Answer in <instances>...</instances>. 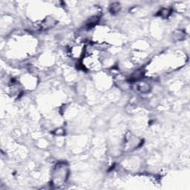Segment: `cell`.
<instances>
[{"label":"cell","instance_id":"2","mask_svg":"<svg viewBox=\"0 0 190 190\" xmlns=\"http://www.w3.org/2000/svg\"><path fill=\"white\" fill-rule=\"evenodd\" d=\"M149 89H150V86L145 83H140L138 85V90L141 92H143V93L148 92Z\"/></svg>","mask_w":190,"mask_h":190},{"label":"cell","instance_id":"6","mask_svg":"<svg viewBox=\"0 0 190 190\" xmlns=\"http://www.w3.org/2000/svg\"><path fill=\"white\" fill-rule=\"evenodd\" d=\"M120 10V4L119 3H115L111 5V11L112 12H117Z\"/></svg>","mask_w":190,"mask_h":190},{"label":"cell","instance_id":"1","mask_svg":"<svg viewBox=\"0 0 190 190\" xmlns=\"http://www.w3.org/2000/svg\"><path fill=\"white\" fill-rule=\"evenodd\" d=\"M54 20L52 19V18H47L46 20H45L43 21V22L42 23V28H45V29H47V28H50L51 27L54 26Z\"/></svg>","mask_w":190,"mask_h":190},{"label":"cell","instance_id":"5","mask_svg":"<svg viewBox=\"0 0 190 190\" xmlns=\"http://www.w3.org/2000/svg\"><path fill=\"white\" fill-rule=\"evenodd\" d=\"M171 12L170 10L169 9H166V8H164V9H162V10L160 11V14L159 15L163 18H167L170 15Z\"/></svg>","mask_w":190,"mask_h":190},{"label":"cell","instance_id":"4","mask_svg":"<svg viewBox=\"0 0 190 190\" xmlns=\"http://www.w3.org/2000/svg\"><path fill=\"white\" fill-rule=\"evenodd\" d=\"M142 76H143V72L141 71H137L135 74H133L131 79V80H137L140 79Z\"/></svg>","mask_w":190,"mask_h":190},{"label":"cell","instance_id":"3","mask_svg":"<svg viewBox=\"0 0 190 190\" xmlns=\"http://www.w3.org/2000/svg\"><path fill=\"white\" fill-rule=\"evenodd\" d=\"M184 37H185V34L183 31L178 30V31H176L174 34V38L176 41H178V40L180 41V40H183Z\"/></svg>","mask_w":190,"mask_h":190}]
</instances>
